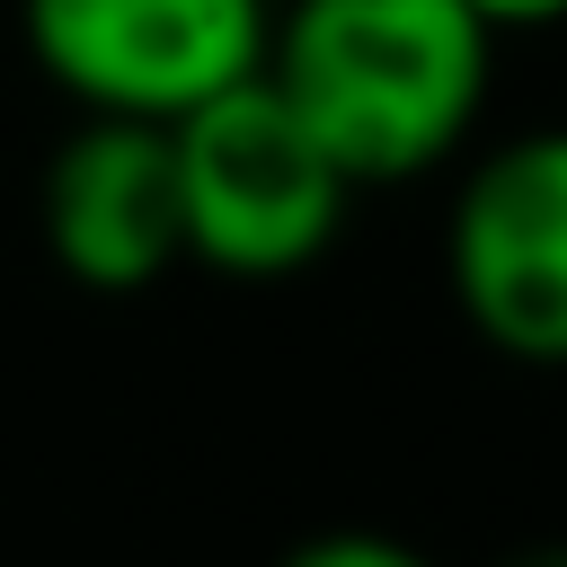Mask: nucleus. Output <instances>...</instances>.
<instances>
[{
  "instance_id": "obj_7",
  "label": "nucleus",
  "mask_w": 567,
  "mask_h": 567,
  "mask_svg": "<svg viewBox=\"0 0 567 567\" xmlns=\"http://www.w3.org/2000/svg\"><path fill=\"white\" fill-rule=\"evenodd\" d=\"M487 35H532V27H567V0H461Z\"/></svg>"
},
{
  "instance_id": "obj_1",
  "label": "nucleus",
  "mask_w": 567,
  "mask_h": 567,
  "mask_svg": "<svg viewBox=\"0 0 567 567\" xmlns=\"http://www.w3.org/2000/svg\"><path fill=\"white\" fill-rule=\"evenodd\" d=\"M496 35L461 0H284L266 80L354 186H399L452 159L487 106Z\"/></svg>"
},
{
  "instance_id": "obj_2",
  "label": "nucleus",
  "mask_w": 567,
  "mask_h": 567,
  "mask_svg": "<svg viewBox=\"0 0 567 567\" xmlns=\"http://www.w3.org/2000/svg\"><path fill=\"white\" fill-rule=\"evenodd\" d=\"M168 151H177V213L195 266L275 284L337 248L354 177L328 159V142L292 115V97L266 71L168 115Z\"/></svg>"
},
{
  "instance_id": "obj_3",
  "label": "nucleus",
  "mask_w": 567,
  "mask_h": 567,
  "mask_svg": "<svg viewBox=\"0 0 567 567\" xmlns=\"http://www.w3.org/2000/svg\"><path fill=\"white\" fill-rule=\"evenodd\" d=\"M443 284L478 346L567 372V124L505 133L452 195Z\"/></svg>"
},
{
  "instance_id": "obj_8",
  "label": "nucleus",
  "mask_w": 567,
  "mask_h": 567,
  "mask_svg": "<svg viewBox=\"0 0 567 567\" xmlns=\"http://www.w3.org/2000/svg\"><path fill=\"white\" fill-rule=\"evenodd\" d=\"M496 567H567V540H532V549H514V558H496Z\"/></svg>"
},
{
  "instance_id": "obj_4",
  "label": "nucleus",
  "mask_w": 567,
  "mask_h": 567,
  "mask_svg": "<svg viewBox=\"0 0 567 567\" xmlns=\"http://www.w3.org/2000/svg\"><path fill=\"white\" fill-rule=\"evenodd\" d=\"M35 71L89 115H186L266 71L275 0H18Z\"/></svg>"
},
{
  "instance_id": "obj_5",
  "label": "nucleus",
  "mask_w": 567,
  "mask_h": 567,
  "mask_svg": "<svg viewBox=\"0 0 567 567\" xmlns=\"http://www.w3.org/2000/svg\"><path fill=\"white\" fill-rule=\"evenodd\" d=\"M35 230H44V257L71 284H89V292H151L186 257L168 124H151V115H89L80 133H62L53 159H44V186H35Z\"/></svg>"
},
{
  "instance_id": "obj_6",
  "label": "nucleus",
  "mask_w": 567,
  "mask_h": 567,
  "mask_svg": "<svg viewBox=\"0 0 567 567\" xmlns=\"http://www.w3.org/2000/svg\"><path fill=\"white\" fill-rule=\"evenodd\" d=\"M275 567H434V558L408 549V540H390V532H319V540L284 549Z\"/></svg>"
}]
</instances>
